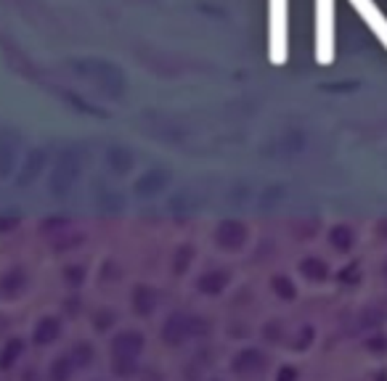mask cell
I'll use <instances>...</instances> for the list:
<instances>
[{"label": "cell", "instance_id": "cell-19", "mask_svg": "<svg viewBox=\"0 0 387 381\" xmlns=\"http://www.w3.org/2000/svg\"><path fill=\"white\" fill-rule=\"evenodd\" d=\"M377 381H387V373L382 371V373H377Z\"/></svg>", "mask_w": 387, "mask_h": 381}, {"label": "cell", "instance_id": "cell-13", "mask_svg": "<svg viewBox=\"0 0 387 381\" xmlns=\"http://www.w3.org/2000/svg\"><path fill=\"white\" fill-rule=\"evenodd\" d=\"M114 323V315L112 312H99L96 315V321H93V329L101 334V331H109V326Z\"/></svg>", "mask_w": 387, "mask_h": 381}, {"label": "cell", "instance_id": "cell-18", "mask_svg": "<svg viewBox=\"0 0 387 381\" xmlns=\"http://www.w3.org/2000/svg\"><path fill=\"white\" fill-rule=\"evenodd\" d=\"M276 286H279V291H281V297H284V300H292V289H289L286 283H276Z\"/></svg>", "mask_w": 387, "mask_h": 381}, {"label": "cell", "instance_id": "cell-2", "mask_svg": "<svg viewBox=\"0 0 387 381\" xmlns=\"http://www.w3.org/2000/svg\"><path fill=\"white\" fill-rule=\"evenodd\" d=\"M316 61L321 67L335 61V0H316Z\"/></svg>", "mask_w": 387, "mask_h": 381}, {"label": "cell", "instance_id": "cell-8", "mask_svg": "<svg viewBox=\"0 0 387 381\" xmlns=\"http://www.w3.org/2000/svg\"><path fill=\"white\" fill-rule=\"evenodd\" d=\"M21 355H24V339L19 336L6 339V344L0 347V371H13L19 365Z\"/></svg>", "mask_w": 387, "mask_h": 381}, {"label": "cell", "instance_id": "cell-14", "mask_svg": "<svg viewBox=\"0 0 387 381\" xmlns=\"http://www.w3.org/2000/svg\"><path fill=\"white\" fill-rule=\"evenodd\" d=\"M297 379H300V371H297L295 365H281L276 371V381H297Z\"/></svg>", "mask_w": 387, "mask_h": 381}, {"label": "cell", "instance_id": "cell-12", "mask_svg": "<svg viewBox=\"0 0 387 381\" xmlns=\"http://www.w3.org/2000/svg\"><path fill=\"white\" fill-rule=\"evenodd\" d=\"M154 310V300L149 291L138 289V294H135V312L138 315H149V312Z\"/></svg>", "mask_w": 387, "mask_h": 381}, {"label": "cell", "instance_id": "cell-6", "mask_svg": "<svg viewBox=\"0 0 387 381\" xmlns=\"http://www.w3.org/2000/svg\"><path fill=\"white\" fill-rule=\"evenodd\" d=\"M112 355H128V358H141L146 350V336L141 331H123L112 339Z\"/></svg>", "mask_w": 387, "mask_h": 381}, {"label": "cell", "instance_id": "cell-3", "mask_svg": "<svg viewBox=\"0 0 387 381\" xmlns=\"http://www.w3.org/2000/svg\"><path fill=\"white\" fill-rule=\"evenodd\" d=\"M210 334V326L202 318H186V315H173L162 326V341L167 347H181L191 339H202Z\"/></svg>", "mask_w": 387, "mask_h": 381}, {"label": "cell", "instance_id": "cell-1", "mask_svg": "<svg viewBox=\"0 0 387 381\" xmlns=\"http://www.w3.org/2000/svg\"><path fill=\"white\" fill-rule=\"evenodd\" d=\"M289 56V0H268V59L274 67Z\"/></svg>", "mask_w": 387, "mask_h": 381}, {"label": "cell", "instance_id": "cell-11", "mask_svg": "<svg viewBox=\"0 0 387 381\" xmlns=\"http://www.w3.org/2000/svg\"><path fill=\"white\" fill-rule=\"evenodd\" d=\"M69 355L77 368H91L93 360H96V347H93L91 341H77L69 350Z\"/></svg>", "mask_w": 387, "mask_h": 381}, {"label": "cell", "instance_id": "cell-15", "mask_svg": "<svg viewBox=\"0 0 387 381\" xmlns=\"http://www.w3.org/2000/svg\"><path fill=\"white\" fill-rule=\"evenodd\" d=\"M366 350L369 352H387V336H371V339H366Z\"/></svg>", "mask_w": 387, "mask_h": 381}, {"label": "cell", "instance_id": "cell-4", "mask_svg": "<svg viewBox=\"0 0 387 381\" xmlns=\"http://www.w3.org/2000/svg\"><path fill=\"white\" fill-rule=\"evenodd\" d=\"M350 6L358 11V16L366 21V27L379 38L382 48L387 50V16L377 8L374 0H350Z\"/></svg>", "mask_w": 387, "mask_h": 381}, {"label": "cell", "instance_id": "cell-9", "mask_svg": "<svg viewBox=\"0 0 387 381\" xmlns=\"http://www.w3.org/2000/svg\"><path fill=\"white\" fill-rule=\"evenodd\" d=\"M77 371V365L72 360V355H59V358H53L51 360V368H48V381H72Z\"/></svg>", "mask_w": 387, "mask_h": 381}, {"label": "cell", "instance_id": "cell-17", "mask_svg": "<svg viewBox=\"0 0 387 381\" xmlns=\"http://www.w3.org/2000/svg\"><path fill=\"white\" fill-rule=\"evenodd\" d=\"M265 341H268V344H276V341H279V326H265Z\"/></svg>", "mask_w": 387, "mask_h": 381}, {"label": "cell", "instance_id": "cell-5", "mask_svg": "<svg viewBox=\"0 0 387 381\" xmlns=\"http://www.w3.org/2000/svg\"><path fill=\"white\" fill-rule=\"evenodd\" d=\"M265 365H268V358H265L263 350H257V347H245V350L231 360V371H234L236 376H252V373L263 371Z\"/></svg>", "mask_w": 387, "mask_h": 381}, {"label": "cell", "instance_id": "cell-20", "mask_svg": "<svg viewBox=\"0 0 387 381\" xmlns=\"http://www.w3.org/2000/svg\"><path fill=\"white\" fill-rule=\"evenodd\" d=\"M210 381H220V379H210Z\"/></svg>", "mask_w": 387, "mask_h": 381}, {"label": "cell", "instance_id": "cell-7", "mask_svg": "<svg viewBox=\"0 0 387 381\" xmlns=\"http://www.w3.org/2000/svg\"><path fill=\"white\" fill-rule=\"evenodd\" d=\"M59 336H62V323L56 321V318H40L38 326H35V331H32V341L38 347H48Z\"/></svg>", "mask_w": 387, "mask_h": 381}, {"label": "cell", "instance_id": "cell-16", "mask_svg": "<svg viewBox=\"0 0 387 381\" xmlns=\"http://www.w3.org/2000/svg\"><path fill=\"white\" fill-rule=\"evenodd\" d=\"M310 341H313V331L305 329V331L300 334V341L295 344V350H308V347H310Z\"/></svg>", "mask_w": 387, "mask_h": 381}, {"label": "cell", "instance_id": "cell-10", "mask_svg": "<svg viewBox=\"0 0 387 381\" xmlns=\"http://www.w3.org/2000/svg\"><path fill=\"white\" fill-rule=\"evenodd\" d=\"M141 371L138 358H128V355H112V373L117 379H130Z\"/></svg>", "mask_w": 387, "mask_h": 381}]
</instances>
